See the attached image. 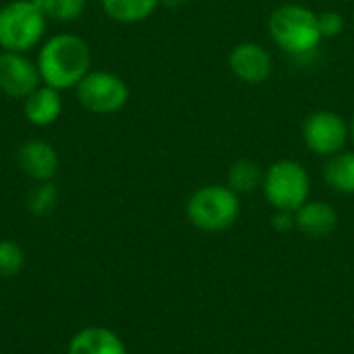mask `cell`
<instances>
[{
	"label": "cell",
	"instance_id": "obj_9",
	"mask_svg": "<svg viewBox=\"0 0 354 354\" xmlns=\"http://www.w3.org/2000/svg\"><path fill=\"white\" fill-rule=\"evenodd\" d=\"M228 66L239 81L247 85H259L272 75V56L263 46L255 41H243L232 48Z\"/></svg>",
	"mask_w": 354,
	"mask_h": 354
},
{
	"label": "cell",
	"instance_id": "obj_6",
	"mask_svg": "<svg viewBox=\"0 0 354 354\" xmlns=\"http://www.w3.org/2000/svg\"><path fill=\"white\" fill-rule=\"evenodd\" d=\"M75 89L81 106L93 114H114L129 102L127 83L108 71H89Z\"/></svg>",
	"mask_w": 354,
	"mask_h": 354
},
{
	"label": "cell",
	"instance_id": "obj_1",
	"mask_svg": "<svg viewBox=\"0 0 354 354\" xmlns=\"http://www.w3.org/2000/svg\"><path fill=\"white\" fill-rule=\"evenodd\" d=\"M91 52L85 39L73 33H58L48 37L37 54V68L44 85L58 91L77 87L89 73Z\"/></svg>",
	"mask_w": 354,
	"mask_h": 354
},
{
	"label": "cell",
	"instance_id": "obj_21",
	"mask_svg": "<svg viewBox=\"0 0 354 354\" xmlns=\"http://www.w3.org/2000/svg\"><path fill=\"white\" fill-rule=\"evenodd\" d=\"M272 226H274L278 232H288V230L297 228L295 212H282V209H276V214H274V218H272Z\"/></svg>",
	"mask_w": 354,
	"mask_h": 354
},
{
	"label": "cell",
	"instance_id": "obj_5",
	"mask_svg": "<svg viewBox=\"0 0 354 354\" xmlns=\"http://www.w3.org/2000/svg\"><path fill=\"white\" fill-rule=\"evenodd\" d=\"M46 17L33 0H12L0 8V48L6 52L31 50L46 31Z\"/></svg>",
	"mask_w": 354,
	"mask_h": 354
},
{
	"label": "cell",
	"instance_id": "obj_2",
	"mask_svg": "<svg viewBox=\"0 0 354 354\" xmlns=\"http://www.w3.org/2000/svg\"><path fill=\"white\" fill-rule=\"evenodd\" d=\"M268 29L278 48L292 56H305L319 46V17L303 4H282L268 21Z\"/></svg>",
	"mask_w": 354,
	"mask_h": 354
},
{
	"label": "cell",
	"instance_id": "obj_18",
	"mask_svg": "<svg viewBox=\"0 0 354 354\" xmlns=\"http://www.w3.org/2000/svg\"><path fill=\"white\" fill-rule=\"evenodd\" d=\"M46 19L75 21L85 10V0H33Z\"/></svg>",
	"mask_w": 354,
	"mask_h": 354
},
{
	"label": "cell",
	"instance_id": "obj_16",
	"mask_svg": "<svg viewBox=\"0 0 354 354\" xmlns=\"http://www.w3.org/2000/svg\"><path fill=\"white\" fill-rule=\"evenodd\" d=\"M259 185H263V172L259 168L257 162L253 160H236L230 170H228V187L241 195V193H251L255 191Z\"/></svg>",
	"mask_w": 354,
	"mask_h": 354
},
{
	"label": "cell",
	"instance_id": "obj_22",
	"mask_svg": "<svg viewBox=\"0 0 354 354\" xmlns=\"http://www.w3.org/2000/svg\"><path fill=\"white\" fill-rule=\"evenodd\" d=\"M189 0H160V4H164V6H170V8H176V6H183V4H187Z\"/></svg>",
	"mask_w": 354,
	"mask_h": 354
},
{
	"label": "cell",
	"instance_id": "obj_11",
	"mask_svg": "<svg viewBox=\"0 0 354 354\" xmlns=\"http://www.w3.org/2000/svg\"><path fill=\"white\" fill-rule=\"evenodd\" d=\"M297 230L311 239H326L338 226L336 209L326 201H307L295 212Z\"/></svg>",
	"mask_w": 354,
	"mask_h": 354
},
{
	"label": "cell",
	"instance_id": "obj_7",
	"mask_svg": "<svg viewBox=\"0 0 354 354\" xmlns=\"http://www.w3.org/2000/svg\"><path fill=\"white\" fill-rule=\"evenodd\" d=\"M351 127L344 122V118L332 110H317L309 114V118L303 124V139L307 147L317 153L332 158L340 153L348 141Z\"/></svg>",
	"mask_w": 354,
	"mask_h": 354
},
{
	"label": "cell",
	"instance_id": "obj_4",
	"mask_svg": "<svg viewBox=\"0 0 354 354\" xmlns=\"http://www.w3.org/2000/svg\"><path fill=\"white\" fill-rule=\"evenodd\" d=\"M261 187L270 205L282 212H297L309 201L311 178L299 162L278 160L263 172Z\"/></svg>",
	"mask_w": 354,
	"mask_h": 354
},
{
	"label": "cell",
	"instance_id": "obj_13",
	"mask_svg": "<svg viewBox=\"0 0 354 354\" xmlns=\"http://www.w3.org/2000/svg\"><path fill=\"white\" fill-rule=\"evenodd\" d=\"M68 354H127V348L112 330L85 328L71 340Z\"/></svg>",
	"mask_w": 354,
	"mask_h": 354
},
{
	"label": "cell",
	"instance_id": "obj_8",
	"mask_svg": "<svg viewBox=\"0 0 354 354\" xmlns=\"http://www.w3.org/2000/svg\"><path fill=\"white\" fill-rule=\"evenodd\" d=\"M41 83L37 62L25 52H0V91L15 100H25Z\"/></svg>",
	"mask_w": 354,
	"mask_h": 354
},
{
	"label": "cell",
	"instance_id": "obj_12",
	"mask_svg": "<svg viewBox=\"0 0 354 354\" xmlns=\"http://www.w3.org/2000/svg\"><path fill=\"white\" fill-rule=\"evenodd\" d=\"M23 114L27 122L35 127H48L56 122L62 114L60 91L50 85H39L31 95L23 100Z\"/></svg>",
	"mask_w": 354,
	"mask_h": 354
},
{
	"label": "cell",
	"instance_id": "obj_20",
	"mask_svg": "<svg viewBox=\"0 0 354 354\" xmlns=\"http://www.w3.org/2000/svg\"><path fill=\"white\" fill-rule=\"evenodd\" d=\"M319 31L322 37H338L344 31V17L338 10L319 12Z\"/></svg>",
	"mask_w": 354,
	"mask_h": 354
},
{
	"label": "cell",
	"instance_id": "obj_17",
	"mask_svg": "<svg viewBox=\"0 0 354 354\" xmlns=\"http://www.w3.org/2000/svg\"><path fill=\"white\" fill-rule=\"evenodd\" d=\"M56 203H58V189L50 180L37 183L29 191V195H27V207L35 216H48V214H52L54 207H56Z\"/></svg>",
	"mask_w": 354,
	"mask_h": 354
},
{
	"label": "cell",
	"instance_id": "obj_23",
	"mask_svg": "<svg viewBox=\"0 0 354 354\" xmlns=\"http://www.w3.org/2000/svg\"><path fill=\"white\" fill-rule=\"evenodd\" d=\"M351 137H353V141H354V114H353V120H351Z\"/></svg>",
	"mask_w": 354,
	"mask_h": 354
},
{
	"label": "cell",
	"instance_id": "obj_14",
	"mask_svg": "<svg viewBox=\"0 0 354 354\" xmlns=\"http://www.w3.org/2000/svg\"><path fill=\"white\" fill-rule=\"evenodd\" d=\"M326 183L344 195H354V151H340L326 162Z\"/></svg>",
	"mask_w": 354,
	"mask_h": 354
},
{
	"label": "cell",
	"instance_id": "obj_10",
	"mask_svg": "<svg viewBox=\"0 0 354 354\" xmlns=\"http://www.w3.org/2000/svg\"><path fill=\"white\" fill-rule=\"evenodd\" d=\"M19 166L29 178L37 183L50 180L58 170V156L48 141L31 139L25 141L19 149Z\"/></svg>",
	"mask_w": 354,
	"mask_h": 354
},
{
	"label": "cell",
	"instance_id": "obj_15",
	"mask_svg": "<svg viewBox=\"0 0 354 354\" xmlns=\"http://www.w3.org/2000/svg\"><path fill=\"white\" fill-rule=\"evenodd\" d=\"M160 0H102L104 12L116 23H141L153 15Z\"/></svg>",
	"mask_w": 354,
	"mask_h": 354
},
{
	"label": "cell",
	"instance_id": "obj_3",
	"mask_svg": "<svg viewBox=\"0 0 354 354\" xmlns=\"http://www.w3.org/2000/svg\"><path fill=\"white\" fill-rule=\"evenodd\" d=\"M241 216L239 195L230 187L207 185L197 189L187 203L189 222L203 232H222Z\"/></svg>",
	"mask_w": 354,
	"mask_h": 354
},
{
	"label": "cell",
	"instance_id": "obj_19",
	"mask_svg": "<svg viewBox=\"0 0 354 354\" xmlns=\"http://www.w3.org/2000/svg\"><path fill=\"white\" fill-rule=\"evenodd\" d=\"M23 249L12 241H0V278H12L23 270Z\"/></svg>",
	"mask_w": 354,
	"mask_h": 354
}]
</instances>
